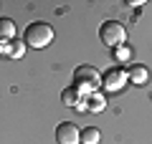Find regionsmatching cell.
I'll use <instances>...</instances> for the list:
<instances>
[{"label":"cell","mask_w":152,"mask_h":144,"mask_svg":"<svg viewBox=\"0 0 152 144\" xmlns=\"http://www.w3.org/2000/svg\"><path fill=\"white\" fill-rule=\"evenodd\" d=\"M53 38H56V33H53V28H51L48 23L36 20V23H31V25L26 28L23 41H26V46H31V48H46V46L53 43Z\"/></svg>","instance_id":"cell-1"},{"label":"cell","mask_w":152,"mask_h":144,"mask_svg":"<svg viewBox=\"0 0 152 144\" xmlns=\"http://www.w3.org/2000/svg\"><path fill=\"white\" fill-rule=\"evenodd\" d=\"M99 84H102V73L94 66H79L74 71V89L79 94H96Z\"/></svg>","instance_id":"cell-2"},{"label":"cell","mask_w":152,"mask_h":144,"mask_svg":"<svg viewBox=\"0 0 152 144\" xmlns=\"http://www.w3.org/2000/svg\"><path fill=\"white\" fill-rule=\"evenodd\" d=\"M99 38H102L104 46L109 48H119V46H127V28L117 20H104L102 28H99Z\"/></svg>","instance_id":"cell-3"},{"label":"cell","mask_w":152,"mask_h":144,"mask_svg":"<svg viewBox=\"0 0 152 144\" xmlns=\"http://www.w3.org/2000/svg\"><path fill=\"white\" fill-rule=\"evenodd\" d=\"M56 142L58 144H81V129L74 121H61L56 127Z\"/></svg>","instance_id":"cell-4"},{"label":"cell","mask_w":152,"mask_h":144,"mask_svg":"<svg viewBox=\"0 0 152 144\" xmlns=\"http://www.w3.org/2000/svg\"><path fill=\"white\" fill-rule=\"evenodd\" d=\"M127 71L124 68H112L109 73H104L102 76V84H104V89L107 91H119V89H124V84H127Z\"/></svg>","instance_id":"cell-5"},{"label":"cell","mask_w":152,"mask_h":144,"mask_svg":"<svg viewBox=\"0 0 152 144\" xmlns=\"http://www.w3.org/2000/svg\"><path fill=\"white\" fill-rule=\"evenodd\" d=\"M127 79H129L132 84H137V86H145L147 81H150V68L142 66V63H137V66H132V68L127 71Z\"/></svg>","instance_id":"cell-6"},{"label":"cell","mask_w":152,"mask_h":144,"mask_svg":"<svg viewBox=\"0 0 152 144\" xmlns=\"http://www.w3.org/2000/svg\"><path fill=\"white\" fill-rule=\"evenodd\" d=\"M15 41V23L10 18H0V46Z\"/></svg>","instance_id":"cell-7"},{"label":"cell","mask_w":152,"mask_h":144,"mask_svg":"<svg viewBox=\"0 0 152 144\" xmlns=\"http://www.w3.org/2000/svg\"><path fill=\"white\" fill-rule=\"evenodd\" d=\"M3 51H5L8 56H13V58H20L23 53H26V41H10V43H3Z\"/></svg>","instance_id":"cell-8"},{"label":"cell","mask_w":152,"mask_h":144,"mask_svg":"<svg viewBox=\"0 0 152 144\" xmlns=\"http://www.w3.org/2000/svg\"><path fill=\"white\" fill-rule=\"evenodd\" d=\"M86 109L89 111H104V109H107V99H104L102 94H89L86 96Z\"/></svg>","instance_id":"cell-9"},{"label":"cell","mask_w":152,"mask_h":144,"mask_svg":"<svg viewBox=\"0 0 152 144\" xmlns=\"http://www.w3.org/2000/svg\"><path fill=\"white\" fill-rule=\"evenodd\" d=\"M99 139H102V132L96 127L81 129V144H99Z\"/></svg>","instance_id":"cell-10"},{"label":"cell","mask_w":152,"mask_h":144,"mask_svg":"<svg viewBox=\"0 0 152 144\" xmlns=\"http://www.w3.org/2000/svg\"><path fill=\"white\" fill-rule=\"evenodd\" d=\"M61 101L66 104V106H79V101H81V94L71 86V89H66L64 94H61Z\"/></svg>","instance_id":"cell-11"},{"label":"cell","mask_w":152,"mask_h":144,"mask_svg":"<svg viewBox=\"0 0 152 144\" xmlns=\"http://www.w3.org/2000/svg\"><path fill=\"white\" fill-rule=\"evenodd\" d=\"M114 58L122 61V63H127V61L132 58V51H129L127 46H119V48H114Z\"/></svg>","instance_id":"cell-12"},{"label":"cell","mask_w":152,"mask_h":144,"mask_svg":"<svg viewBox=\"0 0 152 144\" xmlns=\"http://www.w3.org/2000/svg\"><path fill=\"white\" fill-rule=\"evenodd\" d=\"M0 51H3V46H0Z\"/></svg>","instance_id":"cell-13"}]
</instances>
